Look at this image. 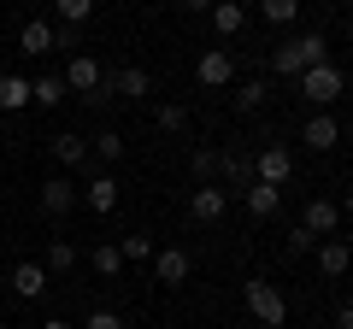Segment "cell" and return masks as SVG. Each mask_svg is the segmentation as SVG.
I'll list each match as a JSON object with an SVG mask.
<instances>
[{
  "label": "cell",
  "mask_w": 353,
  "mask_h": 329,
  "mask_svg": "<svg viewBox=\"0 0 353 329\" xmlns=\"http://www.w3.org/2000/svg\"><path fill=\"white\" fill-rule=\"evenodd\" d=\"M88 159H101L106 171H112V164L124 159V136H118V129H101V136H88Z\"/></svg>",
  "instance_id": "20"
},
{
  "label": "cell",
  "mask_w": 353,
  "mask_h": 329,
  "mask_svg": "<svg viewBox=\"0 0 353 329\" xmlns=\"http://www.w3.org/2000/svg\"><path fill=\"white\" fill-rule=\"evenodd\" d=\"M118 253H124V265H153V241L148 235H124Z\"/></svg>",
  "instance_id": "26"
},
{
  "label": "cell",
  "mask_w": 353,
  "mask_h": 329,
  "mask_svg": "<svg viewBox=\"0 0 353 329\" xmlns=\"http://www.w3.org/2000/svg\"><path fill=\"white\" fill-rule=\"evenodd\" d=\"M65 94H71V89H65V76H36V83H30V106H48V112L65 100Z\"/></svg>",
  "instance_id": "23"
},
{
  "label": "cell",
  "mask_w": 353,
  "mask_h": 329,
  "mask_svg": "<svg viewBox=\"0 0 353 329\" xmlns=\"http://www.w3.org/2000/svg\"><path fill=\"white\" fill-rule=\"evenodd\" d=\"M301 141H306L312 153H330V147L341 141V124H336L330 112H318V118H306V124H301Z\"/></svg>",
  "instance_id": "11"
},
{
  "label": "cell",
  "mask_w": 353,
  "mask_h": 329,
  "mask_svg": "<svg viewBox=\"0 0 353 329\" xmlns=\"http://www.w3.org/2000/svg\"><path fill=\"white\" fill-rule=\"evenodd\" d=\"M48 153H53V164H83L88 159V136L59 129V136H48Z\"/></svg>",
  "instance_id": "15"
},
{
  "label": "cell",
  "mask_w": 353,
  "mask_h": 329,
  "mask_svg": "<svg viewBox=\"0 0 353 329\" xmlns=\"http://www.w3.org/2000/svg\"><path fill=\"white\" fill-rule=\"evenodd\" d=\"M301 229H312V235H336V229H341V206L336 200H306Z\"/></svg>",
  "instance_id": "14"
},
{
  "label": "cell",
  "mask_w": 353,
  "mask_h": 329,
  "mask_svg": "<svg viewBox=\"0 0 353 329\" xmlns=\"http://www.w3.org/2000/svg\"><path fill=\"white\" fill-rule=\"evenodd\" d=\"M18 47H24L30 59H41V53H53V24H48V18H36V24H24V36H18Z\"/></svg>",
  "instance_id": "21"
},
{
  "label": "cell",
  "mask_w": 353,
  "mask_h": 329,
  "mask_svg": "<svg viewBox=\"0 0 353 329\" xmlns=\"http://www.w3.org/2000/svg\"><path fill=\"white\" fill-rule=\"evenodd\" d=\"M218 177H224V189H248L253 182V159L241 147H224L218 153Z\"/></svg>",
  "instance_id": "12"
},
{
  "label": "cell",
  "mask_w": 353,
  "mask_h": 329,
  "mask_svg": "<svg viewBox=\"0 0 353 329\" xmlns=\"http://www.w3.org/2000/svg\"><path fill=\"white\" fill-rule=\"evenodd\" d=\"M194 83H201V89H230V83H236V59H230V47H206L201 65H194Z\"/></svg>",
  "instance_id": "6"
},
{
  "label": "cell",
  "mask_w": 353,
  "mask_h": 329,
  "mask_svg": "<svg viewBox=\"0 0 353 329\" xmlns=\"http://www.w3.org/2000/svg\"><path fill=\"white\" fill-rule=\"evenodd\" d=\"M148 89H153V76L141 71V65H124V71L112 76V94H118V100H141Z\"/></svg>",
  "instance_id": "19"
},
{
  "label": "cell",
  "mask_w": 353,
  "mask_h": 329,
  "mask_svg": "<svg viewBox=\"0 0 353 329\" xmlns=\"http://www.w3.org/2000/svg\"><path fill=\"white\" fill-rule=\"evenodd\" d=\"M259 12L271 18V24H294V18H301V0H259Z\"/></svg>",
  "instance_id": "28"
},
{
  "label": "cell",
  "mask_w": 353,
  "mask_h": 329,
  "mask_svg": "<svg viewBox=\"0 0 353 329\" xmlns=\"http://www.w3.org/2000/svg\"><path fill=\"white\" fill-rule=\"evenodd\" d=\"M347 12H353V0H347Z\"/></svg>",
  "instance_id": "40"
},
{
  "label": "cell",
  "mask_w": 353,
  "mask_h": 329,
  "mask_svg": "<svg viewBox=\"0 0 353 329\" xmlns=\"http://www.w3.org/2000/svg\"><path fill=\"white\" fill-rule=\"evenodd\" d=\"M41 329H77V323H65V317H48V323H41Z\"/></svg>",
  "instance_id": "38"
},
{
  "label": "cell",
  "mask_w": 353,
  "mask_h": 329,
  "mask_svg": "<svg viewBox=\"0 0 353 329\" xmlns=\"http://www.w3.org/2000/svg\"><path fill=\"white\" fill-rule=\"evenodd\" d=\"M12 294L18 300H41V294H48V265H18L12 270Z\"/></svg>",
  "instance_id": "17"
},
{
  "label": "cell",
  "mask_w": 353,
  "mask_h": 329,
  "mask_svg": "<svg viewBox=\"0 0 353 329\" xmlns=\"http://www.w3.org/2000/svg\"><path fill=\"white\" fill-rule=\"evenodd\" d=\"M294 89H301V100L330 106V100H341V71L324 59V65H312V71H301V76H294Z\"/></svg>",
  "instance_id": "3"
},
{
  "label": "cell",
  "mask_w": 353,
  "mask_h": 329,
  "mask_svg": "<svg viewBox=\"0 0 353 329\" xmlns=\"http://www.w3.org/2000/svg\"><path fill=\"white\" fill-rule=\"evenodd\" d=\"M336 329H353V300H341V306H336Z\"/></svg>",
  "instance_id": "35"
},
{
  "label": "cell",
  "mask_w": 353,
  "mask_h": 329,
  "mask_svg": "<svg viewBox=\"0 0 353 329\" xmlns=\"http://www.w3.org/2000/svg\"><path fill=\"white\" fill-rule=\"evenodd\" d=\"M241 300H248V317H253L259 329H283V323H289V300H283V288H277V282L253 277L248 288H241Z\"/></svg>",
  "instance_id": "2"
},
{
  "label": "cell",
  "mask_w": 353,
  "mask_h": 329,
  "mask_svg": "<svg viewBox=\"0 0 353 329\" xmlns=\"http://www.w3.org/2000/svg\"><path fill=\"white\" fill-rule=\"evenodd\" d=\"M283 247H289V259H301V253H312V247H318V235H312V229H301V224H294Z\"/></svg>",
  "instance_id": "32"
},
{
  "label": "cell",
  "mask_w": 353,
  "mask_h": 329,
  "mask_svg": "<svg viewBox=\"0 0 353 329\" xmlns=\"http://www.w3.org/2000/svg\"><path fill=\"white\" fill-rule=\"evenodd\" d=\"M77 206H83V189H77V182H65V177L41 182V212L48 217H65V212H77Z\"/></svg>",
  "instance_id": "10"
},
{
  "label": "cell",
  "mask_w": 353,
  "mask_h": 329,
  "mask_svg": "<svg viewBox=\"0 0 353 329\" xmlns=\"http://www.w3.org/2000/svg\"><path fill=\"white\" fill-rule=\"evenodd\" d=\"M94 18V0H59V24H88Z\"/></svg>",
  "instance_id": "30"
},
{
  "label": "cell",
  "mask_w": 353,
  "mask_h": 329,
  "mask_svg": "<svg viewBox=\"0 0 353 329\" xmlns=\"http://www.w3.org/2000/svg\"><path fill=\"white\" fill-rule=\"evenodd\" d=\"M189 171H194V182H218V153H212V147H194Z\"/></svg>",
  "instance_id": "27"
},
{
  "label": "cell",
  "mask_w": 353,
  "mask_h": 329,
  "mask_svg": "<svg viewBox=\"0 0 353 329\" xmlns=\"http://www.w3.org/2000/svg\"><path fill=\"white\" fill-rule=\"evenodd\" d=\"M341 212H347V217H353V182H347V194H341Z\"/></svg>",
  "instance_id": "37"
},
{
  "label": "cell",
  "mask_w": 353,
  "mask_h": 329,
  "mask_svg": "<svg viewBox=\"0 0 353 329\" xmlns=\"http://www.w3.org/2000/svg\"><path fill=\"white\" fill-rule=\"evenodd\" d=\"M241 200H248V217H277L283 212V189H271V182H248Z\"/></svg>",
  "instance_id": "13"
},
{
  "label": "cell",
  "mask_w": 353,
  "mask_h": 329,
  "mask_svg": "<svg viewBox=\"0 0 353 329\" xmlns=\"http://www.w3.org/2000/svg\"><path fill=\"white\" fill-rule=\"evenodd\" d=\"M183 12H212V0H176Z\"/></svg>",
  "instance_id": "36"
},
{
  "label": "cell",
  "mask_w": 353,
  "mask_h": 329,
  "mask_svg": "<svg viewBox=\"0 0 353 329\" xmlns=\"http://www.w3.org/2000/svg\"><path fill=\"white\" fill-rule=\"evenodd\" d=\"M241 24H248V12H241L236 0H212V30L218 36H241Z\"/></svg>",
  "instance_id": "22"
},
{
  "label": "cell",
  "mask_w": 353,
  "mask_h": 329,
  "mask_svg": "<svg viewBox=\"0 0 353 329\" xmlns=\"http://www.w3.org/2000/svg\"><path fill=\"white\" fill-rule=\"evenodd\" d=\"M0 136H6V118H0Z\"/></svg>",
  "instance_id": "39"
},
{
  "label": "cell",
  "mask_w": 353,
  "mask_h": 329,
  "mask_svg": "<svg viewBox=\"0 0 353 329\" xmlns=\"http://www.w3.org/2000/svg\"><path fill=\"white\" fill-rule=\"evenodd\" d=\"M118 200H124V189H118L112 171H101V177H88V182H83V206H88V212L112 217V212H118Z\"/></svg>",
  "instance_id": "7"
},
{
  "label": "cell",
  "mask_w": 353,
  "mask_h": 329,
  "mask_svg": "<svg viewBox=\"0 0 353 329\" xmlns=\"http://www.w3.org/2000/svg\"><path fill=\"white\" fill-rule=\"evenodd\" d=\"M24 106H30V83H24V76H12V71H0V118L24 112Z\"/></svg>",
  "instance_id": "18"
},
{
  "label": "cell",
  "mask_w": 353,
  "mask_h": 329,
  "mask_svg": "<svg viewBox=\"0 0 353 329\" xmlns=\"http://www.w3.org/2000/svg\"><path fill=\"white\" fill-rule=\"evenodd\" d=\"M101 83H106V71H101V59L94 53H71V65H65V89L71 94H101Z\"/></svg>",
  "instance_id": "5"
},
{
  "label": "cell",
  "mask_w": 353,
  "mask_h": 329,
  "mask_svg": "<svg viewBox=\"0 0 353 329\" xmlns=\"http://www.w3.org/2000/svg\"><path fill=\"white\" fill-rule=\"evenodd\" d=\"M53 47H77V24H53Z\"/></svg>",
  "instance_id": "34"
},
{
  "label": "cell",
  "mask_w": 353,
  "mask_h": 329,
  "mask_svg": "<svg viewBox=\"0 0 353 329\" xmlns=\"http://www.w3.org/2000/svg\"><path fill=\"white\" fill-rule=\"evenodd\" d=\"M83 329H124V317L101 306V312H88V317H83Z\"/></svg>",
  "instance_id": "33"
},
{
  "label": "cell",
  "mask_w": 353,
  "mask_h": 329,
  "mask_svg": "<svg viewBox=\"0 0 353 329\" xmlns=\"http://www.w3.org/2000/svg\"><path fill=\"white\" fill-rule=\"evenodd\" d=\"M318 270H324V277H347L353 270V247L347 241H318Z\"/></svg>",
  "instance_id": "16"
},
{
  "label": "cell",
  "mask_w": 353,
  "mask_h": 329,
  "mask_svg": "<svg viewBox=\"0 0 353 329\" xmlns=\"http://www.w3.org/2000/svg\"><path fill=\"white\" fill-rule=\"evenodd\" d=\"M265 94H271V89H265L259 76H248V83L236 89V112H241V118H248V112H259V106H265Z\"/></svg>",
  "instance_id": "25"
},
{
  "label": "cell",
  "mask_w": 353,
  "mask_h": 329,
  "mask_svg": "<svg viewBox=\"0 0 353 329\" xmlns=\"http://www.w3.org/2000/svg\"><path fill=\"white\" fill-rule=\"evenodd\" d=\"M71 265H77V247H71V241H53V247H48V270H53V277H65Z\"/></svg>",
  "instance_id": "29"
},
{
  "label": "cell",
  "mask_w": 353,
  "mask_h": 329,
  "mask_svg": "<svg viewBox=\"0 0 353 329\" xmlns=\"http://www.w3.org/2000/svg\"><path fill=\"white\" fill-rule=\"evenodd\" d=\"M330 59V41L318 36V30H306V36H294V41H277V47H271V71L277 76H301V71H312V65H324Z\"/></svg>",
  "instance_id": "1"
},
{
  "label": "cell",
  "mask_w": 353,
  "mask_h": 329,
  "mask_svg": "<svg viewBox=\"0 0 353 329\" xmlns=\"http://www.w3.org/2000/svg\"><path fill=\"white\" fill-rule=\"evenodd\" d=\"M189 270H194V259L183 253V247H159V253H153V282H165V288H183Z\"/></svg>",
  "instance_id": "9"
},
{
  "label": "cell",
  "mask_w": 353,
  "mask_h": 329,
  "mask_svg": "<svg viewBox=\"0 0 353 329\" xmlns=\"http://www.w3.org/2000/svg\"><path fill=\"white\" fill-rule=\"evenodd\" d=\"M153 118H159V129H165V136H176V129H189V112H183V106H159V112H153Z\"/></svg>",
  "instance_id": "31"
},
{
  "label": "cell",
  "mask_w": 353,
  "mask_h": 329,
  "mask_svg": "<svg viewBox=\"0 0 353 329\" xmlns=\"http://www.w3.org/2000/svg\"><path fill=\"white\" fill-rule=\"evenodd\" d=\"M88 265L101 270V277H118V270H124V253H118V241H101V247L88 253Z\"/></svg>",
  "instance_id": "24"
},
{
  "label": "cell",
  "mask_w": 353,
  "mask_h": 329,
  "mask_svg": "<svg viewBox=\"0 0 353 329\" xmlns=\"http://www.w3.org/2000/svg\"><path fill=\"white\" fill-rule=\"evenodd\" d=\"M224 212H230V189L224 182H201V189L189 194V217L194 224H224Z\"/></svg>",
  "instance_id": "4"
},
{
  "label": "cell",
  "mask_w": 353,
  "mask_h": 329,
  "mask_svg": "<svg viewBox=\"0 0 353 329\" xmlns=\"http://www.w3.org/2000/svg\"><path fill=\"white\" fill-rule=\"evenodd\" d=\"M289 177H294V153H289V147H265L259 159H253V182H271V189H283Z\"/></svg>",
  "instance_id": "8"
}]
</instances>
